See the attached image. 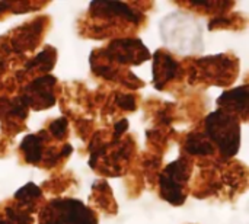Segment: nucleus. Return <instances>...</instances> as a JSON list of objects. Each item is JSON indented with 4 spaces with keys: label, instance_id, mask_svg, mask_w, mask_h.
I'll use <instances>...</instances> for the list:
<instances>
[{
    "label": "nucleus",
    "instance_id": "obj_1",
    "mask_svg": "<svg viewBox=\"0 0 249 224\" xmlns=\"http://www.w3.org/2000/svg\"><path fill=\"white\" fill-rule=\"evenodd\" d=\"M165 42L181 54L198 51L201 48V29L194 17L184 13L166 16L160 25Z\"/></svg>",
    "mask_w": 249,
    "mask_h": 224
},
{
    "label": "nucleus",
    "instance_id": "obj_2",
    "mask_svg": "<svg viewBox=\"0 0 249 224\" xmlns=\"http://www.w3.org/2000/svg\"><path fill=\"white\" fill-rule=\"evenodd\" d=\"M206 131L210 141H214L223 156L232 157L238 153L241 144L239 121L228 111L219 109L206 120Z\"/></svg>",
    "mask_w": 249,
    "mask_h": 224
},
{
    "label": "nucleus",
    "instance_id": "obj_3",
    "mask_svg": "<svg viewBox=\"0 0 249 224\" xmlns=\"http://www.w3.org/2000/svg\"><path fill=\"white\" fill-rule=\"evenodd\" d=\"M42 224H98L95 213L73 198L53 200L41 213Z\"/></svg>",
    "mask_w": 249,
    "mask_h": 224
},
{
    "label": "nucleus",
    "instance_id": "obj_4",
    "mask_svg": "<svg viewBox=\"0 0 249 224\" xmlns=\"http://www.w3.org/2000/svg\"><path fill=\"white\" fill-rule=\"evenodd\" d=\"M188 165L185 160L179 159L162 172L159 185H160V195L165 201L171 203L172 206H181L185 201L184 185L188 181Z\"/></svg>",
    "mask_w": 249,
    "mask_h": 224
},
{
    "label": "nucleus",
    "instance_id": "obj_5",
    "mask_svg": "<svg viewBox=\"0 0 249 224\" xmlns=\"http://www.w3.org/2000/svg\"><path fill=\"white\" fill-rule=\"evenodd\" d=\"M55 79L53 76H42L32 82L28 86V93L23 96V103L31 105L35 109H44L48 106H53L54 103V95L51 92V87L54 86Z\"/></svg>",
    "mask_w": 249,
    "mask_h": 224
},
{
    "label": "nucleus",
    "instance_id": "obj_6",
    "mask_svg": "<svg viewBox=\"0 0 249 224\" xmlns=\"http://www.w3.org/2000/svg\"><path fill=\"white\" fill-rule=\"evenodd\" d=\"M108 51L120 63L139 64L143 60H147L149 58V51L142 44L140 39H118V41H114L109 45Z\"/></svg>",
    "mask_w": 249,
    "mask_h": 224
},
{
    "label": "nucleus",
    "instance_id": "obj_7",
    "mask_svg": "<svg viewBox=\"0 0 249 224\" xmlns=\"http://www.w3.org/2000/svg\"><path fill=\"white\" fill-rule=\"evenodd\" d=\"M90 9L92 12H95L96 15L102 16H120V17H124L130 22H134V23H139L142 20V16L131 10L128 7V4L125 3H117V1H93L90 4Z\"/></svg>",
    "mask_w": 249,
    "mask_h": 224
},
{
    "label": "nucleus",
    "instance_id": "obj_8",
    "mask_svg": "<svg viewBox=\"0 0 249 224\" xmlns=\"http://www.w3.org/2000/svg\"><path fill=\"white\" fill-rule=\"evenodd\" d=\"M178 69V63L171 55L158 51L155 54V86L158 89H162L165 83L177 76Z\"/></svg>",
    "mask_w": 249,
    "mask_h": 224
},
{
    "label": "nucleus",
    "instance_id": "obj_9",
    "mask_svg": "<svg viewBox=\"0 0 249 224\" xmlns=\"http://www.w3.org/2000/svg\"><path fill=\"white\" fill-rule=\"evenodd\" d=\"M217 103L220 106H226V109L229 111H235L238 114L247 115V108H248V87L247 86H241L236 87L231 92L223 93Z\"/></svg>",
    "mask_w": 249,
    "mask_h": 224
},
{
    "label": "nucleus",
    "instance_id": "obj_10",
    "mask_svg": "<svg viewBox=\"0 0 249 224\" xmlns=\"http://www.w3.org/2000/svg\"><path fill=\"white\" fill-rule=\"evenodd\" d=\"M185 150L190 155L207 156V155L214 153V146L206 134L194 133L188 137V140L185 143Z\"/></svg>",
    "mask_w": 249,
    "mask_h": 224
},
{
    "label": "nucleus",
    "instance_id": "obj_11",
    "mask_svg": "<svg viewBox=\"0 0 249 224\" xmlns=\"http://www.w3.org/2000/svg\"><path fill=\"white\" fill-rule=\"evenodd\" d=\"M20 150L25 155V160L28 163H38L42 156V138L41 136H26L20 144Z\"/></svg>",
    "mask_w": 249,
    "mask_h": 224
},
{
    "label": "nucleus",
    "instance_id": "obj_12",
    "mask_svg": "<svg viewBox=\"0 0 249 224\" xmlns=\"http://www.w3.org/2000/svg\"><path fill=\"white\" fill-rule=\"evenodd\" d=\"M54 57H55V51L54 50H44L32 61H29L26 64V69L35 67V69H41L42 71H48L54 66V61H55Z\"/></svg>",
    "mask_w": 249,
    "mask_h": 224
},
{
    "label": "nucleus",
    "instance_id": "obj_13",
    "mask_svg": "<svg viewBox=\"0 0 249 224\" xmlns=\"http://www.w3.org/2000/svg\"><path fill=\"white\" fill-rule=\"evenodd\" d=\"M42 195L39 187H36L35 184H26L25 187H22L16 194H15V198L23 204V206H28V204H32L35 200H38L39 197Z\"/></svg>",
    "mask_w": 249,
    "mask_h": 224
},
{
    "label": "nucleus",
    "instance_id": "obj_14",
    "mask_svg": "<svg viewBox=\"0 0 249 224\" xmlns=\"http://www.w3.org/2000/svg\"><path fill=\"white\" fill-rule=\"evenodd\" d=\"M50 133L55 137V138H63L67 133V120L66 118H58L55 121H53L50 124Z\"/></svg>",
    "mask_w": 249,
    "mask_h": 224
},
{
    "label": "nucleus",
    "instance_id": "obj_15",
    "mask_svg": "<svg viewBox=\"0 0 249 224\" xmlns=\"http://www.w3.org/2000/svg\"><path fill=\"white\" fill-rule=\"evenodd\" d=\"M117 105L125 111H134L136 109V99L133 95H125V93H118L115 99Z\"/></svg>",
    "mask_w": 249,
    "mask_h": 224
},
{
    "label": "nucleus",
    "instance_id": "obj_16",
    "mask_svg": "<svg viewBox=\"0 0 249 224\" xmlns=\"http://www.w3.org/2000/svg\"><path fill=\"white\" fill-rule=\"evenodd\" d=\"M128 128V121L127 120H121L120 122L115 124V133H114V138H118L123 133H125V130Z\"/></svg>",
    "mask_w": 249,
    "mask_h": 224
}]
</instances>
